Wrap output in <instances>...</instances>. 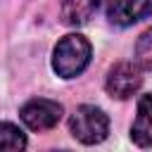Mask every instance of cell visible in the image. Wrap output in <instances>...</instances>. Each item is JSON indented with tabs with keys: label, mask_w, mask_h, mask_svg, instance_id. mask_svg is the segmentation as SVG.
Wrapping results in <instances>:
<instances>
[{
	"label": "cell",
	"mask_w": 152,
	"mask_h": 152,
	"mask_svg": "<svg viewBox=\"0 0 152 152\" xmlns=\"http://www.w3.org/2000/svg\"><path fill=\"white\" fill-rule=\"evenodd\" d=\"M90 52H93V48L81 33L64 36L52 50V69H55V74L62 76V78H76L88 66Z\"/></svg>",
	"instance_id": "cell-1"
},
{
	"label": "cell",
	"mask_w": 152,
	"mask_h": 152,
	"mask_svg": "<svg viewBox=\"0 0 152 152\" xmlns=\"http://www.w3.org/2000/svg\"><path fill=\"white\" fill-rule=\"evenodd\" d=\"M69 131L83 145L102 142L109 133V116L95 104H81L69 119Z\"/></svg>",
	"instance_id": "cell-2"
},
{
	"label": "cell",
	"mask_w": 152,
	"mask_h": 152,
	"mask_svg": "<svg viewBox=\"0 0 152 152\" xmlns=\"http://www.w3.org/2000/svg\"><path fill=\"white\" fill-rule=\"evenodd\" d=\"M62 104L57 100H48V97H33L28 100L21 109H19V119L24 121L26 128L36 131V133H43V131H50L59 124L62 119Z\"/></svg>",
	"instance_id": "cell-3"
},
{
	"label": "cell",
	"mask_w": 152,
	"mask_h": 152,
	"mask_svg": "<svg viewBox=\"0 0 152 152\" xmlns=\"http://www.w3.org/2000/svg\"><path fill=\"white\" fill-rule=\"evenodd\" d=\"M140 86H142V76H140L138 64H133V62L114 64L107 74V81H104V88H107L109 97H114V100L133 97L140 90Z\"/></svg>",
	"instance_id": "cell-4"
},
{
	"label": "cell",
	"mask_w": 152,
	"mask_h": 152,
	"mask_svg": "<svg viewBox=\"0 0 152 152\" xmlns=\"http://www.w3.org/2000/svg\"><path fill=\"white\" fill-rule=\"evenodd\" d=\"M152 14V0H107V19L114 26H133Z\"/></svg>",
	"instance_id": "cell-5"
},
{
	"label": "cell",
	"mask_w": 152,
	"mask_h": 152,
	"mask_svg": "<svg viewBox=\"0 0 152 152\" xmlns=\"http://www.w3.org/2000/svg\"><path fill=\"white\" fill-rule=\"evenodd\" d=\"M131 140L138 147L152 145V95L150 93L138 97V109H135V119L131 126Z\"/></svg>",
	"instance_id": "cell-6"
},
{
	"label": "cell",
	"mask_w": 152,
	"mask_h": 152,
	"mask_svg": "<svg viewBox=\"0 0 152 152\" xmlns=\"http://www.w3.org/2000/svg\"><path fill=\"white\" fill-rule=\"evenodd\" d=\"M107 5V0H64L62 2V21L69 26H81L93 19V14Z\"/></svg>",
	"instance_id": "cell-7"
},
{
	"label": "cell",
	"mask_w": 152,
	"mask_h": 152,
	"mask_svg": "<svg viewBox=\"0 0 152 152\" xmlns=\"http://www.w3.org/2000/svg\"><path fill=\"white\" fill-rule=\"evenodd\" d=\"M26 135L19 126L10 121H0V150H24Z\"/></svg>",
	"instance_id": "cell-8"
},
{
	"label": "cell",
	"mask_w": 152,
	"mask_h": 152,
	"mask_svg": "<svg viewBox=\"0 0 152 152\" xmlns=\"http://www.w3.org/2000/svg\"><path fill=\"white\" fill-rule=\"evenodd\" d=\"M135 59H138V64L142 69L152 71V26L138 38V43H135Z\"/></svg>",
	"instance_id": "cell-9"
}]
</instances>
